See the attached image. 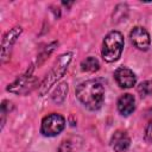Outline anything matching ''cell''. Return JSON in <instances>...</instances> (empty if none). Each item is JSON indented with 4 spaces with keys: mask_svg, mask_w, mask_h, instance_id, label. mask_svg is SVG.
Instances as JSON below:
<instances>
[{
    "mask_svg": "<svg viewBox=\"0 0 152 152\" xmlns=\"http://www.w3.org/2000/svg\"><path fill=\"white\" fill-rule=\"evenodd\" d=\"M77 99L90 110H97L104 100L103 86L96 80L82 82L76 89Z\"/></svg>",
    "mask_w": 152,
    "mask_h": 152,
    "instance_id": "cell-1",
    "label": "cell"
},
{
    "mask_svg": "<svg viewBox=\"0 0 152 152\" xmlns=\"http://www.w3.org/2000/svg\"><path fill=\"white\" fill-rule=\"evenodd\" d=\"M124 49V37L118 31L109 32L102 44V57L106 62H115L121 56Z\"/></svg>",
    "mask_w": 152,
    "mask_h": 152,
    "instance_id": "cell-2",
    "label": "cell"
},
{
    "mask_svg": "<svg viewBox=\"0 0 152 152\" xmlns=\"http://www.w3.org/2000/svg\"><path fill=\"white\" fill-rule=\"evenodd\" d=\"M65 126V119L57 113L49 114L42 121L40 131L45 137H55L59 134Z\"/></svg>",
    "mask_w": 152,
    "mask_h": 152,
    "instance_id": "cell-3",
    "label": "cell"
},
{
    "mask_svg": "<svg viewBox=\"0 0 152 152\" xmlns=\"http://www.w3.org/2000/svg\"><path fill=\"white\" fill-rule=\"evenodd\" d=\"M129 38H131L132 44L139 50L146 51L150 48V34L141 26L133 27V30L129 33Z\"/></svg>",
    "mask_w": 152,
    "mask_h": 152,
    "instance_id": "cell-4",
    "label": "cell"
},
{
    "mask_svg": "<svg viewBox=\"0 0 152 152\" xmlns=\"http://www.w3.org/2000/svg\"><path fill=\"white\" fill-rule=\"evenodd\" d=\"M114 78L121 88H131L137 82V76L131 69L119 68L114 72Z\"/></svg>",
    "mask_w": 152,
    "mask_h": 152,
    "instance_id": "cell-5",
    "label": "cell"
},
{
    "mask_svg": "<svg viewBox=\"0 0 152 152\" xmlns=\"http://www.w3.org/2000/svg\"><path fill=\"white\" fill-rule=\"evenodd\" d=\"M131 139L124 131H116L112 137V147L115 152H125L129 147Z\"/></svg>",
    "mask_w": 152,
    "mask_h": 152,
    "instance_id": "cell-6",
    "label": "cell"
},
{
    "mask_svg": "<svg viewBox=\"0 0 152 152\" xmlns=\"http://www.w3.org/2000/svg\"><path fill=\"white\" fill-rule=\"evenodd\" d=\"M135 109V99L132 94H124L122 96L119 97L118 100V110L127 116L129 114H132Z\"/></svg>",
    "mask_w": 152,
    "mask_h": 152,
    "instance_id": "cell-7",
    "label": "cell"
},
{
    "mask_svg": "<svg viewBox=\"0 0 152 152\" xmlns=\"http://www.w3.org/2000/svg\"><path fill=\"white\" fill-rule=\"evenodd\" d=\"M99 68H100V64L95 57H88L81 63V69L87 72H95L99 70Z\"/></svg>",
    "mask_w": 152,
    "mask_h": 152,
    "instance_id": "cell-8",
    "label": "cell"
},
{
    "mask_svg": "<svg viewBox=\"0 0 152 152\" xmlns=\"http://www.w3.org/2000/svg\"><path fill=\"white\" fill-rule=\"evenodd\" d=\"M138 91L141 96H148L152 95V81H145L139 84Z\"/></svg>",
    "mask_w": 152,
    "mask_h": 152,
    "instance_id": "cell-9",
    "label": "cell"
},
{
    "mask_svg": "<svg viewBox=\"0 0 152 152\" xmlns=\"http://www.w3.org/2000/svg\"><path fill=\"white\" fill-rule=\"evenodd\" d=\"M145 137L148 141H152V122H150L146 127V131H145Z\"/></svg>",
    "mask_w": 152,
    "mask_h": 152,
    "instance_id": "cell-10",
    "label": "cell"
}]
</instances>
